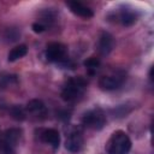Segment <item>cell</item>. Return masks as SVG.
<instances>
[{"label": "cell", "instance_id": "cell-1", "mask_svg": "<svg viewBox=\"0 0 154 154\" xmlns=\"http://www.w3.org/2000/svg\"><path fill=\"white\" fill-rule=\"evenodd\" d=\"M87 81L81 76L69 78L61 89V99L67 102H73L81 99L87 89Z\"/></svg>", "mask_w": 154, "mask_h": 154}, {"label": "cell", "instance_id": "cell-2", "mask_svg": "<svg viewBox=\"0 0 154 154\" xmlns=\"http://www.w3.org/2000/svg\"><path fill=\"white\" fill-rule=\"evenodd\" d=\"M131 149V140L123 130L114 131L106 143L107 154H129Z\"/></svg>", "mask_w": 154, "mask_h": 154}, {"label": "cell", "instance_id": "cell-3", "mask_svg": "<svg viewBox=\"0 0 154 154\" xmlns=\"http://www.w3.org/2000/svg\"><path fill=\"white\" fill-rule=\"evenodd\" d=\"M22 138V130L19 128L7 129L0 138V152L4 154H14V148Z\"/></svg>", "mask_w": 154, "mask_h": 154}, {"label": "cell", "instance_id": "cell-4", "mask_svg": "<svg viewBox=\"0 0 154 154\" xmlns=\"http://www.w3.org/2000/svg\"><path fill=\"white\" fill-rule=\"evenodd\" d=\"M105 124H106V114L99 107L87 111L82 117V125L88 129L99 131L105 126Z\"/></svg>", "mask_w": 154, "mask_h": 154}, {"label": "cell", "instance_id": "cell-5", "mask_svg": "<svg viewBox=\"0 0 154 154\" xmlns=\"http://www.w3.org/2000/svg\"><path fill=\"white\" fill-rule=\"evenodd\" d=\"M126 79V76H125V72L123 71H117V72H113L111 75H106V76H102L100 79H99V85L102 90H107V91H111V90H116L118 88L122 87V84L125 82Z\"/></svg>", "mask_w": 154, "mask_h": 154}, {"label": "cell", "instance_id": "cell-6", "mask_svg": "<svg viewBox=\"0 0 154 154\" xmlns=\"http://www.w3.org/2000/svg\"><path fill=\"white\" fill-rule=\"evenodd\" d=\"M66 57V47L60 42H51L46 47V58L51 63H61Z\"/></svg>", "mask_w": 154, "mask_h": 154}, {"label": "cell", "instance_id": "cell-7", "mask_svg": "<svg viewBox=\"0 0 154 154\" xmlns=\"http://www.w3.org/2000/svg\"><path fill=\"white\" fill-rule=\"evenodd\" d=\"M83 135L82 131L78 129H73L69 132L66 141H65V148L71 153H77L83 147Z\"/></svg>", "mask_w": 154, "mask_h": 154}, {"label": "cell", "instance_id": "cell-8", "mask_svg": "<svg viewBox=\"0 0 154 154\" xmlns=\"http://www.w3.org/2000/svg\"><path fill=\"white\" fill-rule=\"evenodd\" d=\"M114 46V38L113 36L107 32V31H102L99 36L97 40V51L101 55H107L112 52Z\"/></svg>", "mask_w": 154, "mask_h": 154}, {"label": "cell", "instance_id": "cell-9", "mask_svg": "<svg viewBox=\"0 0 154 154\" xmlns=\"http://www.w3.org/2000/svg\"><path fill=\"white\" fill-rule=\"evenodd\" d=\"M25 111H26L28 113L32 114L34 117L40 118V119L45 118L46 114H47L46 105H45L41 100H38V99H32V100H30V101L26 103V106H25Z\"/></svg>", "mask_w": 154, "mask_h": 154}, {"label": "cell", "instance_id": "cell-10", "mask_svg": "<svg viewBox=\"0 0 154 154\" xmlns=\"http://www.w3.org/2000/svg\"><path fill=\"white\" fill-rule=\"evenodd\" d=\"M66 5L69 6L70 11L72 13H75L76 16L78 17H82V18H91L94 16V12L90 7L85 6L84 4L79 2V1H67Z\"/></svg>", "mask_w": 154, "mask_h": 154}, {"label": "cell", "instance_id": "cell-11", "mask_svg": "<svg viewBox=\"0 0 154 154\" xmlns=\"http://www.w3.org/2000/svg\"><path fill=\"white\" fill-rule=\"evenodd\" d=\"M40 138L45 143L51 144L54 149H58L59 148V144H60V134L58 132V130H55V129H45L41 132Z\"/></svg>", "mask_w": 154, "mask_h": 154}, {"label": "cell", "instance_id": "cell-12", "mask_svg": "<svg viewBox=\"0 0 154 154\" xmlns=\"http://www.w3.org/2000/svg\"><path fill=\"white\" fill-rule=\"evenodd\" d=\"M138 18V14L136 11H134L132 8H129V7H124L119 11L118 13V20L124 25V26H130L132 24L136 23Z\"/></svg>", "mask_w": 154, "mask_h": 154}, {"label": "cell", "instance_id": "cell-13", "mask_svg": "<svg viewBox=\"0 0 154 154\" xmlns=\"http://www.w3.org/2000/svg\"><path fill=\"white\" fill-rule=\"evenodd\" d=\"M26 53H28V47H26L25 45L16 46V47H13V48L10 51V53H8V55H7V60L11 61V63H12V61H16V60L23 58Z\"/></svg>", "mask_w": 154, "mask_h": 154}, {"label": "cell", "instance_id": "cell-14", "mask_svg": "<svg viewBox=\"0 0 154 154\" xmlns=\"http://www.w3.org/2000/svg\"><path fill=\"white\" fill-rule=\"evenodd\" d=\"M8 113L11 116L12 119L17 120V122H23L25 118H26V113H25V109L19 106V105H13L10 109H8Z\"/></svg>", "mask_w": 154, "mask_h": 154}, {"label": "cell", "instance_id": "cell-15", "mask_svg": "<svg viewBox=\"0 0 154 154\" xmlns=\"http://www.w3.org/2000/svg\"><path fill=\"white\" fill-rule=\"evenodd\" d=\"M84 67L89 72V75H94L97 69L100 67V59L96 57H89L87 60H84Z\"/></svg>", "mask_w": 154, "mask_h": 154}, {"label": "cell", "instance_id": "cell-16", "mask_svg": "<svg viewBox=\"0 0 154 154\" xmlns=\"http://www.w3.org/2000/svg\"><path fill=\"white\" fill-rule=\"evenodd\" d=\"M12 83H17V76L14 75H5L0 77V88H6Z\"/></svg>", "mask_w": 154, "mask_h": 154}, {"label": "cell", "instance_id": "cell-17", "mask_svg": "<svg viewBox=\"0 0 154 154\" xmlns=\"http://www.w3.org/2000/svg\"><path fill=\"white\" fill-rule=\"evenodd\" d=\"M31 29H32L34 32H36V34H41L42 31H45L46 25L42 24V23H40V22H36V23H34V24L31 25Z\"/></svg>", "mask_w": 154, "mask_h": 154}, {"label": "cell", "instance_id": "cell-18", "mask_svg": "<svg viewBox=\"0 0 154 154\" xmlns=\"http://www.w3.org/2000/svg\"><path fill=\"white\" fill-rule=\"evenodd\" d=\"M70 116H71L70 111H66V109L57 112V117H58L59 119H61V120H69V119H70Z\"/></svg>", "mask_w": 154, "mask_h": 154}, {"label": "cell", "instance_id": "cell-19", "mask_svg": "<svg viewBox=\"0 0 154 154\" xmlns=\"http://www.w3.org/2000/svg\"><path fill=\"white\" fill-rule=\"evenodd\" d=\"M149 79L153 82V67L150 69V71H149Z\"/></svg>", "mask_w": 154, "mask_h": 154}]
</instances>
